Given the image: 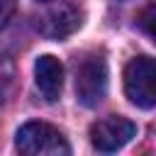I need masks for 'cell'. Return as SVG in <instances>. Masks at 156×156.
I'll use <instances>...</instances> for the list:
<instances>
[{"mask_svg": "<svg viewBox=\"0 0 156 156\" xmlns=\"http://www.w3.org/2000/svg\"><path fill=\"white\" fill-rule=\"evenodd\" d=\"M15 146L27 156H63L71 151L63 134L46 122H27L15 134Z\"/></svg>", "mask_w": 156, "mask_h": 156, "instance_id": "1", "label": "cell"}, {"mask_svg": "<svg viewBox=\"0 0 156 156\" xmlns=\"http://www.w3.org/2000/svg\"><path fill=\"white\" fill-rule=\"evenodd\" d=\"M124 93L132 105L151 110L156 107V58L134 56L124 68Z\"/></svg>", "mask_w": 156, "mask_h": 156, "instance_id": "2", "label": "cell"}, {"mask_svg": "<svg viewBox=\"0 0 156 156\" xmlns=\"http://www.w3.org/2000/svg\"><path fill=\"white\" fill-rule=\"evenodd\" d=\"M107 93V63L100 54L85 56L76 66V98L80 105L93 107Z\"/></svg>", "mask_w": 156, "mask_h": 156, "instance_id": "3", "label": "cell"}, {"mask_svg": "<svg viewBox=\"0 0 156 156\" xmlns=\"http://www.w3.org/2000/svg\"><path fill=\"white\" fill-rule=\"evenodd\" d=\"M134 136H136V124L119 115H107V117L93 122V127H90V144H93V149H98L102 154H112V151L127 146Z\"/></svg>", "mask_w": 156, "mask_h": 156, "instance_id": "4", "label": "cell"}, {"mask_svg": "<svg viewBox=\"0 0 156 156\" xmlns=\"http://www.w3.org/2000/svg\"><path fill=\"white\" fill-rule=\"evenodd\" d=\"M78 27H80V10L73 2H58V5H54L44 15V22H41V32L49 39H58V41L66 39V37H71Z\"/></svg>", "mask_w": 156, "mask_h": 156, "instance_id": "5", "label": "cell"}, {"mask_svg": "<svg viewBox=\"0 0 156 156\" xmlns=\"http://www.w3.org/2000/svg\"><path fill=\"white\" fill-rule=\"evenodd\" d=\"M34 83L49 102L58 100L61 88H63V63L51 54L39 56L34 63Z\"/></svg>", "mask_w": 156, "mask_h": 156, "instance_id": "6", "label": "cell"}, {"mask_svg": "<svg viewBox=\"0 0 156 156\" xmlns=\"http://www.w3.org/2000/svg\"><path fill=\"white\" fill-rule=\"evenodd\" d=\"M136 24H139V29L156 44V2H154V5H146V7L139 12Z\"/></svg>", "mask_w": 156, "mask_h": 156, "instance_id": "7", "label": "cell"}, {"mask_svg": "<svg viewBox=\"0 0 156 156\" xmlns=\"http://www.w3.org/2000/svg\"><path fill=\"white\" fill-rule=\"evenodd\" d=\"M10 85H12V63L7 56H0V102L5 100Z\"/></svg>", "mask_w": 156, "mask_h": 156, "instance_id": "8", "label": "cell"}, {"mask_svg": "<svg viewBox=\"0 0 156 156\" xmlns=\"http://www.w3.org/2000/svg\"><path fill=\"white\" fill-rule=\"evenodd\" d=\"M17 10V0H0V29H5V24L12 20Z\"/></svg>", "mask_w": 156, "mask_h": 156, "instance_id": "9", "label": "cell"}, {"mask_svg": "<svg viewBox=\"0 0 156 156\" xmlns=\"http://www.w3.org/2000/svg\"><path fill=\"white\" fill-rule=\"evenodd\" d=\"M39 2H49V0H39Z\"/></svg>", "mask_w": 156, "mask_h": 156, "instance_id": "10", "label": "cell"}]
</instances>
